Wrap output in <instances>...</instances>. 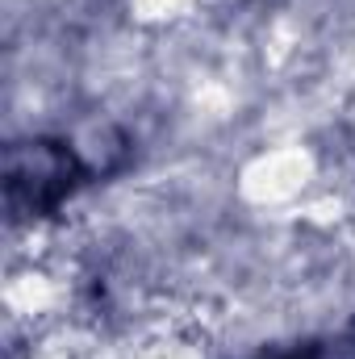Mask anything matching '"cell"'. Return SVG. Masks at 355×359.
<instances>
[{"label": "cell", "instance_id": "6da1fadb", "mask_svg": "<svg viewBox=\"0 0 355 359\" xmlns=\"http://www.w3.org/2000/svg\"><path fill=\"white\" fill-rule=\"evenodd\" d=\"M84 168L67 142L29 138L13 142L4 155V201L13 217H42L80 184Z\"/></svg>", "mask_w": 355, "mask_h": 359}, {"label": "cell", "instance_id": "7a4b0ae2", "mask_svg": "<svg viewBox=\"0 0 355 359\" xmlns=\"http://www.w3.org/2000/svg\"><path fill=\"white\" fill-rule=\"evenodd\" d=\"M276 359H318V351L309 347V351H288V355H276Z\"/></svg>", "mask_w": 355, "mask_h": 359}]
</instances>
